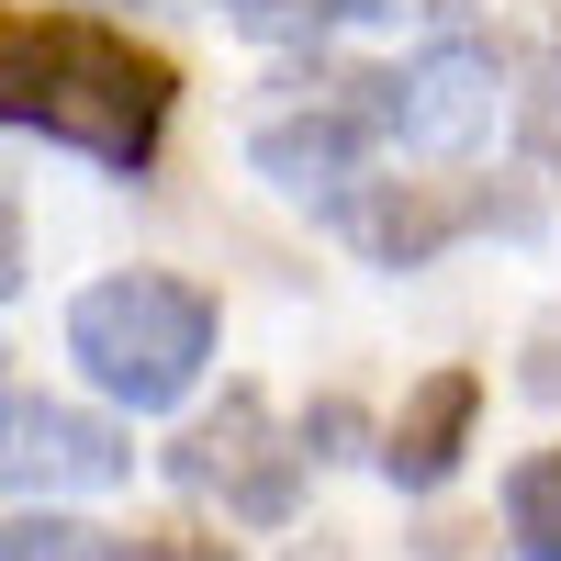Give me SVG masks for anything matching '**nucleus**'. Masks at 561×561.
I'll list each match as a JSON object with an SVG mask.
<instances>
[{
  "instance_id": "f257e3e1",
  "label": "nucleus",
  "mask_w": 561,
  "mask_h": 561,
  "mask_svg": "<svg viewBox=\"0 0 561 561\" xmlns=\"http://www.w3.org/2000/svg\"><path fill=\"white\" fill-rule=\"evenodd\" d=\"M0 113L102 169H147L169 135V57L79 12H12L0 23Z\"/></svg>"
},
{
  "instance_id": "f03ea898",
  "label": "nucleus",
  "mask_w": 561,
  "mask_h": 561,
  "mask_svg": "<svg viewBox=\"0 0 561 561\" xmlns=\"http://www.w3.org/2000/svg\"><path fill=\"white\" fill-rule=\"evenodd\" d=\"M68 359L135 415H169L214 359V304L169 270H113L68 304Z\"/></svg>"
},
{
  "instance_id": "7ed1b4c3",
  "label": "nucleus",
  "mask_w": 561,
  "mask_h": 561,
  "mask_svg": "<svg viewBox=\"0 0 561 561\" xmlns=\"http://www.w3.org/2000/svg\"><path fill=\"white\" fill-rule=\"evenodd\" d=\"M169 472L192 483L203 505H225V517L280 528V517H293V494H304V449H280V427H270L259 393H225L203 427L169 449Z\"/></svg>"
},
{
  "instance_id": "20e7f679",
  "label": "nucleus",
  "mask_w": 561,
  "mask_h": 561,
  "mask_svg": "<svg viewBox=\"0 0 561 561\" xmlns=\"http://www.w3.org/2000/svg\"><path fill=\"white\" fill-rule=\"evenodd\" d=\"M0 472H12V494H113L135 472L124 427H102V415L79 404H45V393H12V415H0Z\"/></svg>"
},
{
  "instance_id": "39448f33",
  "label": "nucleus",
  "mask_w": 561,
  "mask_h": 561,
  "mask_svg": "<svg viewBox=\"0 0 561 561\" xmlns=\"http://www.w3.org/2000/svg\"><path fill=\"white\" fill-rule=\"evenodd\" d=\"M370 102H382V124L404 135V147H483L494 135V57H472V45H438V57H415L404 79H370Z\"/></svg>"
},
{
  "instance_id": "423d86ee",
  "label": "nucleus",
  "mask_w": 561,
  "mask_h": 561,
  "mask_svg": "<svg viewBox=\"0 0 561 561\" xmlns=\"http://www.w3.org/2000/svg\"><path fill=\"white\" fill-rule=\"evenodd\" d=\"M370 135H393V124H382V102H370V79H348V102L293 113V124H259V169L293 180V192H337Z\"/></svg>"
},
{
  "instance_id": "0eeeda50",
  "label": "nucleus",
  "mask_w": 561,
  "mask_h": 561,
  "mask_svg": "<svg viewBox=\"0 0 561 561\" xmlns=\"http://www.w3.org/2000/svg\"><path fill=\"white\" fill-rule=\"evenodd\" d=\"M472 415H483V382H472V370H427V382L404 393L393 438H382V472H393L404 494L449 483V472H460V438H472Z\"/></svg>"
},
{
  "instance_id": "6e6552de",
  "label": "nucleus",
  "mask_w": 561,
  "mask_h": 561,
  "mask_svg": "<svg viewBox=\"0 0 561 561\" xmlns=\"http://www.w3.org/2000/svg\"><path fill=\"white\" fill-rule=\"evenodd\" d=\"M325 214H337L348 225V237L370 248V259H393V270H415V259H427L438 237H460V225H494V214H517V203H438V192H382V203H370L359 192V180H337V192H325Z\"/></svg>"
},
{
  "instance_id": "1a4fd4ad",
  "label": "nucleus",
  "mask_w": 561,
  "mask_h": 561,
  "mask_svg": "<svg viewBox=\"0 0 561 561\" xmlns=\"http://www.w3.org/2000/svg\"><path fill=\"white\" fill-rule=\"evenodd\" d=\"M225 12H237V34H259V45H314V34L382 23L393 0H225Z\"/></svg>"
},
{
  "instance_id": "9d476101",
  "label": "nucleus",
  "mask_w": 561,
  "mask_h": 561,
  "mask_svg": "<svg viewBox=\"0 0 561 561\" xmlns=\"http://www.w3.org/2000/svg\"><path fill=\"white\" fill-rule=\"evenodd\" d=\"M505 539H517V561H561V449L505 472Z\"/></svg>"
}]
</instances>
